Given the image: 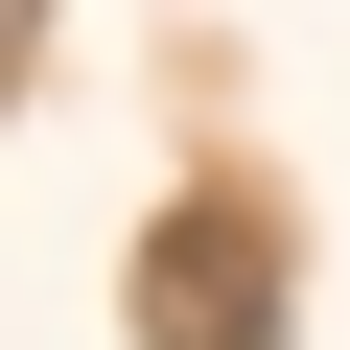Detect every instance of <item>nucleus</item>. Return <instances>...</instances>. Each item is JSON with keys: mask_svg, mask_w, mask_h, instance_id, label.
Wrapping results in <instances>:
<instances>
[{"mask_svg": "<svg viewBox=\"0 0 350 350\" xmlns=\"http://www.w3.org/2000/svg\"><path fill=\"white\" fill-rule=\"evenodd\" d=\"M140 350H304V234L257 187H163L140 234Z\"/></svg>", "mask_w": 350, "mask_h": 350, "instance_id": "nucleus-1", "label": "nucleus"}, {"mask_svg": "<svg viewBox=\"0 0 350 350\" xmlns=\"http://www.w3.org/2000/svg\"><path fill=\"white\" fill-rule=\"evenodd\" d=\"M24 24H47V0H0V94H24Z\"/></svg>", "mask_w": 350, "mask_h": 350, "instance_id": "nucleus-2", "label": "nucleus"}]
</instances>
